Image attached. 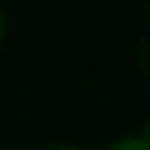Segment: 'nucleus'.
Wrapping results in <instances>:
<instances>
[{"mask_svg": "<svg viewBox=\"0 0 150 150\" xmlns=\"http://www.w3.org/2000/svg\"><path fill=\"white\" fill-rule=\"evenodd\" d=\"M106 150H150V141H144L141 135H124V138L112 141Z\"/></svg>", "mask_w": 150, "mask_h": 150, "instance_id": "nucleus-1", "label": "nucleus"}, {"mask_svg": "<svg viewBox=\"0 0 150 150\" xmlns=\"http://www.w3.org/2000/svg\"><path fill=\"white\" fill-rule=\"evenodd\" d=\"M3 38H6V12L0 9V44H3Z\"/></svg>", "mask_w": 150, "mask_h": 150, "instance_id": "nucleus-2", "label": "nucleus"}, {"mask_svg": "<svg viewBox=\"0 0 150 150\" xmlns=\"http://www.w3.org/2000/svg\"><path fill=\"white\" fill-rule=\"evenodd\" d=\"M47 150H83V147H77V144H53Z\"/></svg>", "mask_w": 150, "mask_h": 150, "instance_id": "nucleus-3", "label": "nucleus"}, {"mask_svg": "<svg viewBox=\"0 0 150 150\" xmlns=\"http://www.w3.org/2000/svg\"><path fill=\"white\" fill-rule=\"evenodd\" d=\"M141 138H144V141H150V118H147V121H144V127H141Z\"/></svg>", "mask_w": 150, "mask_h": 150, "instance_id": "nucleus-4", "label": "nucleus"}]
</instances>
